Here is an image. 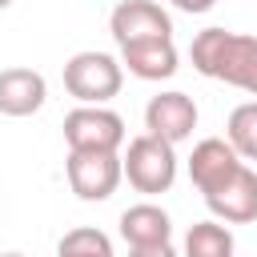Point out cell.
<instances>
[{"label":"cell","instance_id":"4fadbf2b","mask_svg":"<svg viewBox=\"0 0 257 257\" xmlns=\"http://www.w3.org/2000/svg\"><path fill=\"white\" fill-rule=\"evenodd\" d=\"M237 241L229 233V225L221 221H197L185 233V253L181 257H233Z\"/></svg>","mask_w":257,"mask_h":257},{"label":"cell","instance_id":"7c38bea8","mask_svg":"<svg viewBox=\"0 0 257 257\" xmlns=\"http://www.w3.org/2000/svg\"><path fill=\"white\" fill-rule=\"evenodd\" d=\"M120 237L128 241V249H141V245H165L173 241V221L161 205L153 201H141V205H128L120 213Z\"/></svg>","mask_w":257,"mask_h":257},{"label":"cell","instance_id":"5bb4252c","mask_svg":"<svg viewBox=\"0 0 257 257\" xmlns=\"http://www.w3.org/2000/svg\"><path fill=\"white\" fill-rule=\"evenodd\" d=\"M225 141L241 161H257V100H245L225 120Z\"/></svg>","mask_w":257,"mask_h":257},{"label":"cell","instance_id":"6da1fadb","mask_svg":"<svg viewBox=\"0 0 257 257\" xmlns=\"http://www.w3.org/2000/svg\"><path fill=\"white\" fill-rule=\"evenodd\" d=\"M189 60L201 76L257 96V36L233 28H201L189 44Z\"/></svg>","mask_w":257,"mask_h":257},{"label":"cell","instance_id":"52a82bcc","mask_svg":"<svg viewBox=\"0 0 257 257\" xmlns=\"http://www.w3.org/2000/svg\"><path fill=\"white\" fill-rule=\"evenodd\" d=\"M145 128H149V137H157V141H165V145L177 149L197 128V104H193V96L189 92H177V88L157 92L145 104Z\"/></svg>","mask_w":257,"mask_h":257},{"label":"cell","instance_id":"ac0fdd59","mask_svg":"<svg viewBox=\"0 0 257 257\" xmlns=\"http://www.w3.org/2000/svg\"><path fill=\"white\" fill-rule=\"evenodd\" d=\"M8 4H12V0H0V12H4V8H8Z\"/></svg>","mask_w":257,"mask_h":257},{"label":"cell","instance_id":"d6986e66","mask_svg":"<svg viewBox=\"0 0 257 257\" xmlns=\"http://www.w3.org/2000/svg\"><path fill=\"white\" fill-rule=\"evenodd\" d=\"M0 257H24V253H0Z\"/></svg>","mask_w":257,"mask_h":257},{"label":"cell","instance_id":"8fae6325","mask_svg":"<svg viewBox=\"0 0 257 257\" xmlns=\"http://www.w3.org/2000/svg\"><path fill=\"white\" fill-rule=\"evenodd\" d=\"M177 44L173 40H145L120 48V68H128L137 80H169L177 72Z\"/></svg>","mask_w":257,"mask_h":257},{"label":"cell","instance_id":"e0dca14e","mask_svg":"<svg viewBox=\"0 0 257 257\" xmlns=\"http://www.w3.org/2000/svg\"><path fill=\"white\" fill-rule=\"evenodd\" d=\"M173 8H181V12H189V16H201V12H209L217 0H169Z\"/></svg>","mask_w":257,"mask_h":257},{"label":"cell","instance_id":"5b68a950","mask_svg":"<svg viewBox=\"0 0 257 257\" xmlns=\"http://www.w3.org/2000/svg\"><path fill=\"white\" fill-rule=\"evenodd\" d=\"M68 189L80 201H108L120 185V153H92V149H68L64 161Z\"/></svg>","mask_w":257,"mask_h":257},{"label":"cell","instance_id":"8992f818","mask_svg":"<svg viewBox=\"0 0 257 257\" xmlns=\"http://www.w3.org/2000/svg\"><path fill=\"white\" fill-rule=\"evenodd\" d=\"M108 32L116 48L145 44V40H173V16L157 0H120L108 16Z\"/></svg>","mask_w":257,"mask_h":257},{"label":"cell","instance_id":"9a60e30c","mask_svg":"<svg viewBox=\"0 0 257 257\" xmlns=\"http://www.w3.org/2000/svg\"><path fill=\"white\" fill-rule=\"evenodd\" d=\"M56 257H116V253H112L108 233H100L96 225H76L60 237Z\"/></svg>","mask_w":257,"mask_h":257},{"label":"cell","instance_id":"9c48e42d","mask_svg":"<svg viewBox=\"0 0 257 257\" xmlns=\"http://www.w3.org/2000/svg\"><path fill=\"white\" fill-rule=\"evenodd\" d=\"M241 165H245V161L233 153V145H229L225 137H205V141H197L193 153H189V181H193V185L201 189V197H205V193H213L217 185H225Z\"/></svg>","mask_w":257,"mask_h":257},{"label":"cell","instance_id":"7a4b0ae2","mask_svg":"<svg viewBox=\"0 0 257 257\" xmlns=\"http://www.w3.org/2000/svg\"><path fill=\"white\" fill-rule=\"evenodd\" d=\"M120 173L128 177V185L137 193H149V197L169 193L173 181H177V149L141 133V137L128 141V149L120 157Z\"/></svg>","mask_w":257,"mask_h":257},{"label":"cell","instance_id":"30bf717a","mask_svg":"<svg viewBox=\"0 0 257 257\" xmlns=\"http://www.w3.org/2000/svg\"><path fill=\"white\" fill-rule=\"evenodd\" d=\"M48 100V80L36 68H0V112L32 116Z\"/></svg>","mask_w":257,"mask_h":257},{"label":"cell","instance_id":"277c9868","mask_svg":"<svg viewBox=\"0 0 257 257\" xmlns=\"http://www.w3.org/2000/svg\"><path fill=\"white\" fill-rule=\"evenodd\" d=\"M64 141H68V149L120 153L124 120H120V112H112L104 104H76L72 112H64Z\"/></svg>","mask_w":257,"mask_h":257},{"label":"cell","instance_id":"2e32d148","mask_svg":"<svg viewBox=\"0 0 257 257\" xmlns=\"http://www.w3.org/2000/svg\"><path fill=\"white\" fill-rule=\"evenodd\" d=\"M128 257H181V253L173 249V241H165V245H141V249H128Z\"/></svg>","mask_w":257,"mask_h":257},{"label":"cell","instance_id":"3957f363","mask_svg":"<svg viewBox=\"0 0 257 257\" xmlns=\"http://www.w3.org/2000/svg\"><path fill=\"white\" fill-rule=\"evenodd\" d=\"M120 84H124V68L108 52L84 48V52L68 56V64H64V88L80 104H108L120 92Z\"/></svg>","mask_w":257,"mask_h":257},{"label":"cell","instance_id":"ba28073f","mask_svg":"<svg viewBox=\"0 0 257 257\" xmlns=\"http://www.w3.org/2000/svg\"><path fill=\"white\" fill-rule=\"evenodd\" d=\"M205 205H209L213 221H225V225H249V221H257V173L249 165H241L225 185H217L213 193H205Z\"/></svg>","mask_w":257,"mask_h":257}]
</instances>
